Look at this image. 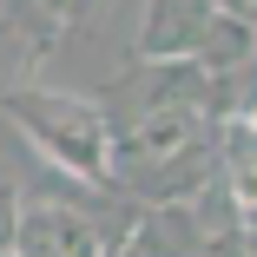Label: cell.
Here are the masks:
<instances>
[{
  "label": "cell",
  "mask_w": 257,
  "mask_h": 257,
  "mask_svg": "<svg viewBox=\"0 0 257 257\" xmlns=\"http://www.w3.org/2000/svg\"><path fill=\"white\" fill-rule=\"evenodd\" d=\"M0 119L66 178L112 191V125H106L99 99L53 92V86H14V92H0Z\"/></svg>",
  "instance_id": "obj_1"
},
{
  "label": "cell",
  "mask_w": 257,
  "mask_h": 257,
  "mask_svg": "<svg viewBox=\"0 0 257 257\" xmlns=\"http://www.w3.org/2000/svg\"><path fill=\"white\" fill-rule=\"evenodd\" d=\"M14 257H112V237L99 231V218L86 204L40 198V204H20Z\"/></svg>",
  "instance_id": "obj_2"
},
{
  "label": "cell",
  "mask_w": 257,
  "mask_h": 257,
  "mask_svg": "<svg viewBox=\"0 0 257 257\" xmlns=\"http://www.w3.org/2000/svg\"><path fill=\"white\" fill-rule=\"evenodd\" d=\"M112 92V106H106V119H125V112H172V106H191V112H204V73L191 66V60H139L125 79H112L106 86Z\"/></svg>",
  "instance_id": "obj_3"
},
{
  "label": "cell",
  "mask_w": 257,
  "mask_h": 257,
  "mask_svg": "<svg viewBox=\"0 0 257 257\" xmlns=\"http://www.w3.org/2000/svg\"><path fill=\"white\" fill-rule=\"evenodd\" d=\"M204 250V224H198V204L172 198V204H139L132 231L119 244V257H198Z\"/></svg>",
  "instance_id": "obj_4"
},
{
  "label": "cell",
  "mask_w": 257,
  "mask_h": 257,
  "mask_svg": "<svg viewBox=\"0 0 257 257\" xmlns=\"http://www.w3.org/2000/svg\"><path fill=\"white\" fill-rule=\"evenodd\" d=\"M211 145H218V178L237 204V218L257 224V112L244 119H218L211 125Z\"/></svg>",
  "instance_id": "obj_5"
},
{
  "label": "cell",
  "mask_w": 257,
  "mask_h": 257,
  "mask_svg": "<svg viewBox=\"0 0 257 257\" xmlns=\"http://www.w3.org/2000/svg\"><path fill=\"white\" fill-rule=\"evenodd\" d=\"M211 20L204 0H145L139 20V60H191V46Z\"/></svg>",
  "instance_id": "obj_6"
},
{
  "label": "cell",
  "mask_w": 257,
  "mask_h": 257,
  "mask_svg": "<svg viewBox=\"0 0 257 257\" xmlns=\"http://www.w3.org/2000/svg\"><path fill=\"white\" fill-rule=\"evenodd\" d=\"M244 60H257L250 20H237V14H211V20H204V33H198V46H191V66L211 79V73H231V66H244Z\"/></svg>",
  "instance_id": "obj_7"
},
{
  "label": "cell",
  "mask_w": 257,
  "mask_h": 257,
  "mask_svg": "<svg viewBox=\"0 0 257 257\" xmlns=\"http://www.w3.org/2000/svg\"><path fill=\"white\" fill-rule=\"evenodd\" d=\"M244 112H257V60L204 79V119H211V125L218 119H244Z\"/></svg>",
  "instance_id": "obj_8"
},
{
  "label": "cell",
  "mask_w": 257,
  "mask_h": 257,
  "mask_svg": "<svg viewBox=\"0 0 257 257\" xmlns=\"http://www.w3.org/2000/svg\"><path fill=\"white\" fill-rule=\"evenodd\" d=\"M14 224H20V191L0 178V257H14Z\"/></svg>",
  "instance_id": "obj_9"
},
{
  "label": "cell",
  "mask_w": 257,
  "mask_h": 257,
  "mask_svg": "<svg viewBox=\"0 0 257 257\" xmlns=\"http://www.w3.org/2000/svg\"><path fill=\"white\" fill-rule=\"evenodd\" d=\"M204 7H211V14H237V20H250L257 0H204Z\"/></svg>",
  "instance_id": "obj_10"
},
{
  "label": "cell",
  "mask_w": 257,
  "mask_h": 257,
  "mask_svg": "<svg viewBox=\"0 0 257 257\" xmlns=\"http://www.w3.org/2000/svg\"><path fill=\"white\" fill-rule=\"evenodd\" d=\"M244 257H257V224H244Z\"/></svg>",
  "instance_id": "obj_11"
}]
</instances>
